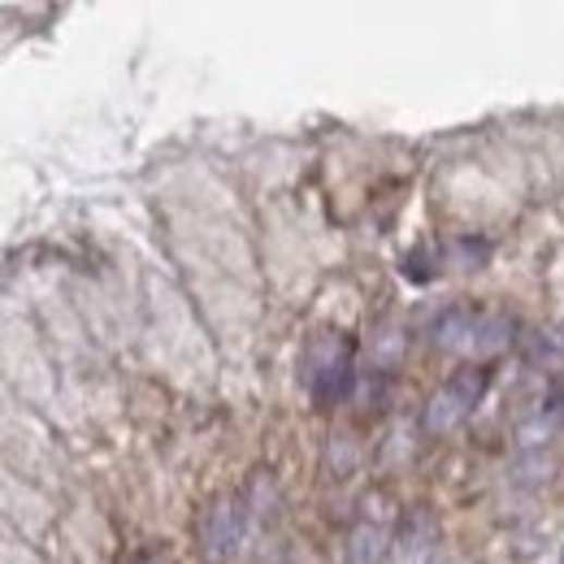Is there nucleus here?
<instances>
[{
  "label": "nucleus",
  "instance_id": "f257e3e1",
  "mask_svg": "<svg viewBox=\"0 0 564 564\" xmlns=\"http://www.w3.org/2000/svg\"><path fill=\"white\" fill-rule=\"evenodd\" d=\"M487 382H491V373H487L482 365L456 369V373L430 395V404H426V413H421V430H426V434H447V430H456V426L482 404Z\"/></svg>",
  "mask_w": 564,
  "mask_h": 564
},
{
  "label": "nucleus",
  "instance_id": "f03ea898",
  "mask_svg": "<svg viewBox=\"0 0 564 564\" xmlns=\"http://www.w3.org/2000/svg\"><path fill=\"white\" fill-rule=\"evenodd\" d=\"M248 522H253V513L240 504V500H222V504H213L209 513H205V522H200V543H205V556L218 564L235 561L240 552H244V543H248Z\"/></svg>",
  "mask_w": 564,
  "mask_h": 564
},
{
  "label": "nucleus",
  "instance_id": "7ed1b4c3",
  "mask_svg": "<svg viewBox=\"0 0 564 564\" xmlns=\"http://www.w3.org/2000/svg\"><path fill=\"white\" fill-rule=\"evenodd\" d=\"M439 556V522L426 504L408 508L400 530H395V543H391V564H434Z\"/></svg>",
  "mask_w": 564,
  "mask_h": 564
},
{
  "label": "nucleus",
  "instance_id": "20e7f679",
  "mask_svg": "<svg viewBox=\"0 0 564 564\" xmlns=\"http://www.w3.org/2000/svg\"><path fill=\"white\" fill-rule=\"evenodd\" d=\"M308 387H312V400L317 404H343L347 395H352V387H356V369H352V356L343 352L339 360L330 356L321 369H312V378H308Z\"/></svg>",
  "mask_w": 564,
  "mask_h": 564
},
{
  "label": "nucleus",
  "instance_id": "39448f33",
  "mask_svg": "<svg viewBox=\"0 0 564 564\" xmlns=\"http://www.w3.org/2000/svg\"><path fill=\"white\" fill-rule=\"evenodd\" d=\"M508 343H513V321L500 317V312H478L474 334H469V352L474 356H491V352H504Z\"/></svg>",
  "mask_w": 564,
  "mask_h": 564
},
{
  "label": "nucleus",
  "instance_id": "423d86ee",
  "mask_svg": "<svg viewBox=\"0 0 564 564\" xmlns=\"http://www.w3.org/2000/svg\"><path fill=\"white\" fill-rule=\"evenodd\" d=\"M387 561V535L378 526H356L347 535V548H343V564H382Z\"/></svg>",
  "mask_w": 564,
  "mask_h": 564
},
{
  "label": "nucleus",
  "instance_id": "0eeeda50",
  "mask_svg": "<svg viewBox=\"0 0 564 564\" xmlns=\"http://www.w3.org/2000/svg\"><path fill=\"white\" fill-rule=\"evenodd\" d=\"M148 564H165V561H148Z\"/></svg>",
  "mask_w": 564,
  "mask_h": 564
},
{
  "label": "nucleus",
  "instance_id": "6e6552de",
  "mask_svg": "<svg viewBox=\"0 0 564 564\" xmlns=\"http://www.w3.org/2000/svg\"><path fill=\"white\" fill-rule=\"evenodd\" d=\"M561 564H564V552H561Z\"/></svg>",
  "mask_w": 564,
  "mask_h": 564
}]
</instances>
